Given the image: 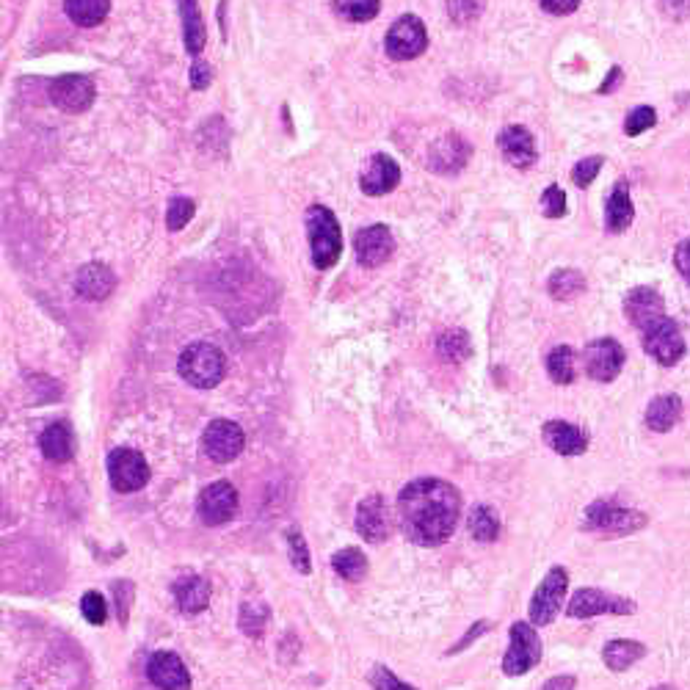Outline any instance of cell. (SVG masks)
<instances>
[{"label": "cell", "instance_id": "1", "mask_svg": "<svg viewBox=\"0 0 690 690\" xmlns=\"http://www.w3.org/2000/svg\"><path fill=\"white\" fill-rule=\"evenodd\" d=\"M403 533L423 547H437L453 536L461 517V495L456 486L439 478H420L403 486L398 497Z\"/></svg>", "mask_w": 690, "mask_h": 690}, {"label": "cell", "instance_id": "2", "mask_svg": "<svg viewBox=\"0 0 690 690\" xmlns=\"http://www.w3.org/2000/svg\"><path fill=\"white\" fill-rule=\"evenodd\" d=\"M177 370H180L183 381H188L196 390H213V387H219L224 373H227V359L216 345L194 343L180 354Z\"/></svg>", "mask_w": 690, "mask_h": 690}, {"label": "cell", "instance_id": "3", "mask_svg": "<svg viewBox=\"0 0 690 690\" xmlns=\"http://www.w3.org/2000/svg\"><path fill=\"white\" fill-rule=\"evenodd\" d=\"M307 235H310L315 268H321V271L332 268L343 254V232H340V224L329 207L312 205L307 210Z\"/></svg>", "mask_w": 690, "mask_h": 690}, {"label": "cell", "instance_id": "4", "mask_svg": "<svg viewBox=\"0 0 690 690\" xmlns=\"http://www.w3.org/2000/svg\"><path fill=\"white\" fill-rule=\"evenodd\" d=\"M428 47V31L420 17L414 14H403L387 31L384 39V50L392 61H412V58L423 56Z\"/></svg>", "mask_w": 690, "mask_h": 690}, {"label": "cell", "instance_id": "5", "mask_svg": "<svg viewBox=\"0 0 690 690\" xmlns=\"http://www.w3.org/2000/svg\"><path fill=\"white\" fill-rule=\"evenodd\" d=\"M108 478L122 495L138 492L150 483V464L133 448H116L108 456Z\"/></svg>", "mask_w": 690, "mask_h": 690}, {"label": "cell", "instance_id": "6", "mask_svg": "<svg viewBox=\"0 0 690 690\" xmlns=\"http://www.w3.org/2000/svg\"><path fill=\"white\" fill-rule=\"evenodd\" d=\"M644 351L666 368L677 365L679 359L685 357V337L679 332L677 321L660 318V321L649 323L644 329Z\"/></svg>", "mask_w": 690, "mask_h": 690}, {"label": "cell", "instance_id": "7", "mask_svg": "<svg viewBox=\"0 0 690 690\" xmlns=\"http://www.w3.org/2000/svg\"><path fill=\"white\" fill-rule=\"evenodd\" d=\"M541 660V641L536 630L525 624V621H517L511 627V641H508V652L503 657V671L508 677H519V674H528L530 668L536 666Z\"/></svg>", "mask_w": 690, "mask_h": 690}, {"label": "cell", "instance_id": "8", "mask_svg": "<svg viewBox=\"0 0 690 690\" xmlns=\"http://www.w3.org/2000/svg\"><path fill=\"white\" fill-rule=\"evenodd\" d=\"M196 514L210 528L227 525L238 514V492H235V486L230 481H216L205 486L199 500H196Z\"/></svg>", "mask_w": 690, "mask_h": 690}, {"label": "cell", "instance_id": "9", "mask_svg": "<svg viewBox=\"0 0 690 690\" xmlns=\"http://www.w3.org/2000/svg\"><path fill=\"white\" fill-rule=\"evenodd\" d=\"M566 586H569V575H566L564 566H555L547 572V577L541 580V586L530 599V621L533 624H539V627L552 624L566 597Z\"/></svg>", "mask_w": 690, "mask_h": 690}, {"label": "cell", "instance_id": "10", "mask_svg": "<svg viewBox=\"0 0 690 690\" xmlns=\"http://www.w3.org/2000/svg\"><path fill=\"white\" fill-rule=\"evenodd\" d=\"M586 525L591 530H602V533H616V536H627L646 525V517L641 511L633 508H621L610 500H599L594 506H588Z\"/></svg>", "mask_w": 690, "mask_h": 690}, {"label": "cell", "instance_id": "11", "mask_svg": "<svg viewBox=\"0 0 690 690\" xmlns=\"http://www.w3.org/2000/svg\"><path fill=\"white\" fill-rule=\"evenodd\" d=\"M97 89L92 78L86 75H64L50 83V103L67 111V114H83L94 105Z\"/></svg>", "mask_w": 690, "mask_h": 690}, {"label": "cell", "instance_id": "12", "mask_svg": "<svg viewBox=\"0 0 690 690\" xmlns=\"http://www.w3.org/2000/svg\"><path fill=\"white\" fill-rule=\"evenodd\" d=\"M243 445H246V437H243L241 426L232 423V420H213L205 428V437H202V448H205L207 459L216 461V464H227V461L238 459Z\"/></svg>", "mask_w": 690, "mask_h": 690}, {"label": "cell", "instance_id": "13", "mask_svg": "<svg viewBox=\"0 0 690 690\" xmlns=\"http://www.w3.org/2000/svg\"><path fill=\"white\" fill-rule=\"evenodd\" d=\"M583 365L594 381H613L624 368V348L610 337L594 340L583 351Z\"/></svg>", "mask_w": 690, "mask_h": 690}, {"label": "cell", "instance_id": "14", "mask_svg": "<svg viewBox=\"0 0 690 690\" xmlns=\"http://www.w3.org/2000/svg\"><path fill=\"white\" fill-rule=\"evenodd\" d=\"M566 610L572 619H591V616H602V613H633L635 605L630 599L613 597L599 588H580Z\"/></svg>", "mask_w": 690, "mask_h": 690}, {"label": "cell", "instance_id": "15", "mask_svg": "<svg viewBox=\"0 0 690 690\" xmlns=\"http://www.w3.org/2000/svg\"><path fill=\"white\" fill-rule=\"evenodd\" d=\"M147 677L161 690H191V674L174 652H155L147 660Z\"/></svg>", "mask_w": 690, "mask_h": 690}, {"label": "cell", "instance_id": "16", "mask_svg": "<svg viewBox=\"0 0 690 690\" xmlns=\"http://www.w3.org/2000/svg\"><path fill=\"white\" fill-rule=\"evenodd\" d=\"M398 183H401V169H398L395 158L384 155V152H376V155L365 163L362 174H359V188L368 196L390 194Z\"/></svg>", "mask_w": 690, "mask_h": 690}, {"label": "cell", "instance_id": "17", "mask_svg": "<svg viewBox=\"0 0 690 690\" xmlns=\"http://www.w3.org/2000/svg\"><path fill=\"white\" fill-rule=\"evenodd\" d=\"M497 144H500V152L514 169H530L536 163V138L530 133L528 127L511 125L506 127L500 136H497Z\"/></svg>", "mask_w": 690, "mask_h": 690}, {"label": "cell", "instance_id": "18", "mask_svg": "<svg viewBox=\"0 0 690 690\" xmlns=\"http://www.w3.org/2000/svg\"><path fill=\"white\" fill-rule=\"evenodd\" d=\"M354 249H357L359 263L373 268V265H381L390 260L395 241H392V232L384 224H373V227H365V230L357 232Z\"/></svg>", "mask_w": 690, "mask_h": 690}, {"label": "cell", "instance_id": "19", "mask_svg": "<svg viewBox=\"0 0 690 690\" xmlns=\"http://www.w3.org/2000/svg\"><path fill=\"white\" fill-rule=\"evenodd\" d=\"M624 312H627L630 323L644 332L649 323L666 318V304H663V296L655 288H635L624 299Z\"/></svg>", "mask_w": 690, "mask_h": 690}, {"label": "cell", "instance_id": "20", "mask_svg": "<svg viewBox=\"0 0 690 690\" xmlns=\"http://www.w3.org/2000/svg\"><path fill=\"white\" fill-rule=\"evenodd\" d=\"M357 533L365 541H384L390 533V517H387V506L384 497L370 495L365 497L357 508Z\"/></svg>", "mask_w": 690, "mask_h": 690}, {"label": "cell", "instance_id": "21", "mask_svg": "<svg viewBox=\"0 0 690 690\" xmlns=\"http://www.w3.org/2000/svg\"><path fill=\"white\" fill-rule=\"evenodd\" d=\"M116 288V276L114 271L105 263H89L83 265L78 271V279H75V290L78 296L86 301H103L108 299Z\"/></svg>", "mask_w": 690, "mask_h": 690}, {"label": "cell", "instance_id": "22", "mask_svg": "<svg viewBox=\"0 0 690 690\" xmlns=\"http://www.w3.org/2000/svg\"><path fill=\"white\" fill-rule=\"evenodd\" d=\"M544 442L561 456H580L588 448V437L566 420H550L544 426Z\"/></svg>", "mask_w": 690, "mask_h": 690}, {"label": "cell", "instance_id": "23", "mask_svg": "<svg viewBox=\"0 0 690 690\" xmlns=\"http://www.w3.org/2000/svg\"><path fill=\"white\" fill-rule=\"evenodd\" d=\"M172 591L180 610L188 613V616L202 613L207 608V602H210V583L199 575H185L180 580H174Z\"/></svg>", "mask_w": 690, "mask_h": 690}, {"label": "cell", "instance_id": "24", "mask_svg": "<svg viewBox=\"0 0 690 690\" xmlns=\"http://www.w3.org/2000/svg\"><path fill=\"white\" fill-rule=\"evenodd\" d=\"M177 9H180V17H183L185 50L196 58L202 50H205V42H207L202 9H199V3H196V0H177Z\"/></svg>", "mask_w": 690, "mask_h": 690}, {"label": "cell", "instance_id": "25", "mask_svg": "<svg viewBox=\"0 0 690 690\" xmlns=\"http://www.w3.org/2000/svg\"><path fill=\"white\" fill-rule=\"evenodd\" d=\"M39 448L50 461H69L75 453V434L69 423H50L39 437Z\"/></svg>", "mask_w": 690, "mask_h": 690}, {"label": "cell", "instance_id": "26", "mask_svg": "<svg viewBox=\"0 0 690 690\" xmlns=\"http://www.w3.org/2000/svg\"><path fill=\"white\" fill-rule=\"evenodd\" d=\"M467 161H470V144L459 136H448L445 141H439L437 152H431V169H437V172H459Z\"/></svg>", "mask_w": 690, "mask_h": 690}, {"label": "cell", "instance_id": "27", "mask_svg": "<svg viewBox=\"0 0 690 690\" xmlns=\"http://www.w3.org/2000/svg\"><path fill=\"white\" fill-rule=\"evenodd\" d=\"M635 219V207L633 199H630V191H627V183H619L613 188V194L608 199V207H605V224H608L610 232H624Z\"/></svg>", "mask_w": 690, "mask_h": 690}, {"label": "cell", "instance_id": "28", "mask_svg": "<svg viewBox=\"0 0 690 690\" xmlns=\"http://www.w3.org/2000/svg\"><path fill=\"white\" fill-rule=\"evenodd\" d=\"M679 414H682V401L679 395H657L655 401L649 403L646 409V426L663 434V431H671L677 426Z\"/></svg>", "mask_w": 690, "mask_h": 690}, {"label": "cell", "instance_id": "29", "mask_svg": "<svg viewBox=\"0 0 690 690\" xmlns=\"http://www.w3.org/2000/svg\"><path fill=\"white\" fill-rule=\"evenodd\" d=\"M64 12L75 25L94 28L111 12V0H64Z\"/></svg>", "mask_w": 690, "mask_h": 690}, {"label": "cell", "instance_id": "30", "mask_svg": "<svg viewBox=\"0 0 690 690\" xmlns=\"http://www.w3.org/2000/svg\"><path fill=\"white\" fill-rule=\"evenodd\" d=\"M644 655H646L644 644H638V641H627V638H621V641H610V644L605 646V652H602L605 663H608V668H613V671H624V668H630Z\"/></svg>", "mask_w": 690, "mask_h": 690}, {"label": "cell", "instance_id": "31", "mask_svg": "<svg viewBox=\"0 0 690 690\" xmlns=\"http://www.w3.org/2000/svg\"><path fill=\"white\" fill-rule=\"evenodd\" d=\"M550 296L558 301H572L577 299L583 290H586V279L580 271H572V268H564V271H555L550 276Z\"/></svg>", "mask_w": 690, "mask_h": 690}, {"label": "cell", "instance_id": "32", "mask_svg": "<svg viewBox=\"0 0 690 690\" xmlns=\"http://www.w3.org/2000/svg\"><path fill=\"white\" fill-rule=\"evenodd\" d=\"M332 566L337 575L343 580H362L365 572H368V558L365 552L357 550V547H345L332 558Z\"/></svg>", "mask_w": 690, "mask_h": 690}, {"label": "cell", "instance_id": "33", "mask_svg": "<svg viewBox=\"0 0 690 690\" xmlns=\"http://www.w3.org/2000/svg\"><path fill=\"white\" fill-rule=\"evenodd\" d=\"M547 373L555 384H572L575 381V351L569 345L552 348L547 357Z\"/></svg>", "mask_w": 690, "mask_h": 690}, {"label": "cell", "instance_id": "34", "mask_svg": "<svg viewBox=\"0 0 690 690\" xmlns=\"http://www.w3.org/2000/svg\"><path fill=\"white\" fill-rule=\"evenodd\" d=\"M467 528H470L472 539L475 541H495L497 533H500V519H497L495 508L492 506L472 508Z\"/></svg>", "mask_w": 690, "mask_h": 690}, {"label": "cell", "instance_id": "35", "mask_svg": "<svg viewBox=\"0 0 690 690\" xmlns=\"http://www.w3.org/2000/svg\"><path fill=\"white\" fill-rule=\"evenodd\" d=\"M334 12L351 23H368L381 12V0H332Z\"/></svg>", "mask_w": 690, "mask_h": 690}, {"label": "cell", "instance_id": "36", "mask_svg": "<svg viewBox=\"0 0 690 690\" xmlns=\"http://www.w3.org/2000/svg\"><path fill=\"white\" fill-rule=\"evenodd\" d=\"M288 550H290V561H293V566L299 569L301 575H310L312 572L310 547H307V541L301 539L299 528L288 530Z\"/></svg>", "mask_w": 690, "mask_h": 690}, {"label": "cell", "instance_id": "37", "mask_svg": "<svg viewBox=\"0 0 690 690\" xmlns=\"http://www.w3.org/2000/svg\"><path fill=\"white\" fill-rule=\"evenodd\" d=\"M81 613L86 616L89 624L100 627V624H105V619H108V602H105V597L100 591H86L81 599Z\"/></svg>", "mask_w": 690, "mask_h": 690}, {"label": "cell", "instance_id": "38", "mask_svg": "<svg viewBox=\"0 0 690 690\" xmlns=\"http://www.w3.org/2000/svg\"><path fill=\"white\" fill-rule=\"evenodd\" d=\"M194 199H188V196H174L172 202H169V216H166V224H169V230L177 232L183 230L185 224L191 221V216H194Z\"/></svg>", "mask_w": 690, "mask_h": 690}, {"label": "cell", "instance_id": "39", "mask_svg": "<svg viewBox=\"0 0 690 690\" xmlns=\"http://www.w3.org/2000/svg\"><path fill=\"white\" fill-rule=\"evenodd\" d=\"M655 122H657L655 108H652V105H638V108H633L630 116H627V122H624V133H627V136H641L644 130L655 127Z\"/></svg>", "mask_w": 690, "mask_h": 690}, {"label": "cell", "instance_id": "40", "mask_svg": "<svg viewBox=\"0 0 690 690\" xmlns=\"http://www.w3.org/2000/svg\"><path fill=\"white\" fill-rule=\"evenodd\" d=\"M265 621H268V610H265V605H257V602H246V605H243L241 627L246 633L257 638V635L265 630Z\"/></svg>", "mask_w": 690, "mask_h": 690}, {"label": "cell", "instance_id": "41", "mask_svg": "<svg viewBox=\"0 0 690 690\" xmlns=\"http://www.w3.org/2000/svg\"><path fill=\"white\" fill-rule=\"evenodd\" d=\"M541 210L547 219H564L566 216V194L558 185H550L541 196Z\"/></svg>", "mask_w": 690, "mask_h": 690}, {"label": "cell", "instance_id": "42", "mask_svg": "<svg viewBox=\"0 0 690 690\" xmlns=\"http://www.w3.org/2000/svg\"><path fill=\"white\" fill-rule=\"evenodd\" d=\"M602 158H586V161H580L572 169V180H575L577 188H588V185L597 180L599 169H602Z\"/></svg>", "mask_w": 690, "mask_h": 690}, {"label": "cell", "instance_id": "43", "mask_svg": "<svg viewBox=\"0 0 690 690\" xmlns=\"http://www.w3.org/2000/svg\"><path fill=\"white\" fill-rule=\"evenodd\" d=\"M370 685H373V690H417V688H412V685L401 682V679L395 677V674H390L384 666L373 668V674H370Z\"/></svg>", "mask_w": 690, "mask_h": 690}, {"label": "cell", "instance_id": "44", "mask_svg": "<svg viewBox=\"0 0 690 690\" xmlns=\"http://www.w3.org/2000/svg\"><path fill=\"white\" fill-rule=\"evenodd\" d=\"M450 14H453V20H475L478 14H481V3L478 0H450Z\"/></svg>", "mask_w": 690, "mask_h": 690}, {"label": "cell", "instance_id": "45", "mask_svg": "<svg viewBox=\"0 0 690 690\" xmlns=\"http://www.w3.org/2000/svg\"><path fill=\"white\" fill-rule=\"evenodd\" d=\"M210 81H213L210 64H207V61H202V58H199V61H194V67H191V86L202 92V89H207V86H210Z\"/></svg>", "mask_w": 690, "mask_h": 690}, {"label": "cell", "instance_id": "46", "mask_svg": "<svg viewBox=\"0 0 690 690\" xmlns=\"http://www.w3.org/2000/svg\"><path fill=\"white\" fill-rule=\"evenodd\" d=\"M114 597H116V610H119V621L125 624L127 621V602H130V597H133V586H130V583H125V580H119V583H114Z\"/></svg>", "mask_w": 690, "mask_h": 690}, {"label": "cell", "instance_id": "47", "mask_svg": "<svg viewBox=\"0 0 690 690\" xmlns=\"http://www.w3.org/2000/svg\"><path fill=\"white\" fill-rule=\"evenodd\" d=\"M541 9L547 14H555V17H566V14L577 12L580 0H539Z\"/></svg>", "mask_w": 690, "mask_h": 690}, {"label": "cell", "instance_id": "48", "mask_svg": "<svg viewBox=\"0 0 690 690\" xmlns=\"http://www.w3.org/2000/svg\"><path fill=\"white\" fill-rule=\"evenodd\" d=\"M674 260H677L679 274L685 276V279H688V285H690V238L688 241L679 243L677 254H674Z\"/></svg>", "mask_w": 690, "mask_h": 690}, {"label": "cell", "instance_id": "49", "mask_svg": "<svg viewBox=\"0 0 690 690\" xmlns=\"http://www.w3.org/2000/svg\"><path fill=\"white\" fill-rule=\"evenodd\" d=\"M577 679L575 677H555L550 679V682H544V688L541 690H575Z\"/></svg>", "mask_w": 690, "mask_h": 690}, {"label": "cell", "instance_id": "50", "mask_svg": "<svg viewBox=\"0 0 690 690\" xmlns=\"http://www.w3.org/2000/svg\"><path fill=\"white\" fill-rule=\"evenodd\" d=\"M486 630H489V624H486V621H478V624L472 627V633L467 635L464 641H459V646H456V649H467V644H470V641H475V638H478L481 633H486Z\"/></svg>", "mask_w": 690, "mask_h": 690}, {"label": "cell", "instance_id": "51", "mask_svg": "<svg viewBox=\"0 0 690 690\" xmlns=\"http://www.w3.org/2000/svg\"><path fill=\"white\" fill-rule=\"evenodd\" d=\"M652 690H677V688H666V685H663V688H652Z\"/></svg>", "mask_w": 690, "mask_h": 690}]
</instances>
